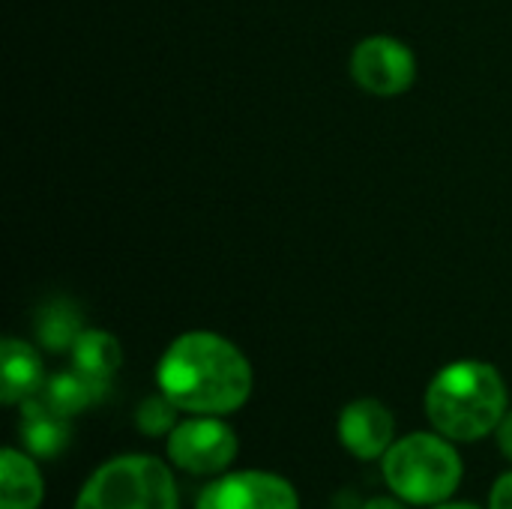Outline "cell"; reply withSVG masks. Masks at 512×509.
I'll use <instances>...</instances> for the list:
<instances>
[{
	"instance_id": "6da1fadb",
	"label": "cell",
	"mask_w": 512,
	"mask_h": 509,
	"mask_svg": "<svg viewBox=\"0 0 512 509\" xmlns=\"http://www.w3.org/2000/svg\"><path fill=\"white\" fill-rule=\"evenodd\" d=\"M159 390L192 414H231L252 393V366L240 348L216 333H183L162 354L156 369Z\"/></svg>"
},
{
	"instance_id": "7a4b0ae2",
	"label": "cell",
	"mask_w": 512,
	"mask_h": 509,
	"mask_svg": "<svg viewBox=\"0 0 512 509\" xmlns=\"http://www.w3.org/2000/svg\"><path fill=\"white\" fill-rule=\"evenodd\" d=\"M507 384L480 360L450 363L426 390V417L450 441H477L498 432L507 417Z\"/></svg>"
},
{
	"instance_id": "3957f363",
	"label": "cell",
	"mask_w": 512,
	"mask_h": 509,
	"mask_svg": "<svg viewBox=\"0 0 512 509\" xmlns=\"http://www.w3.org/2000/svg\"><path fill=\"white\" fill-rule=\"evenodd\" d=\"M384 480L402 501L438 507L456 495L462 483V459L450 441L417 432L384 453Z\"/></svg>"
},
{
	"instance_id": "277c9868",
	"label": "cell",
	"mask_w": 512,
	"mask_h": 509,
	"mask_svg": "<svg viewBox=\"0 0 512 509\" xmlns=\"http://www.w3.org/2000/svg\"><path fill=\"white\" fill-rule=\"evenodd\" d=\"M75 509H180L171 471L153 456L105 462L81 489Z\"/></svg>"
},
{
	"instance_id": "5b68a950",
	"label": "cell",
	"mask_w": 512,
	"mask_h": 509,
	"mask_svg": "<svg viewBox=\"0 0 512 509\" xmlns=\"http://www.w3.org/2000/svg\"><path fill=\"white\" fill-rule=\"evenodd\" d=\"M168 456L186 474H222L237 456V435L222 420L201 414L174 426V432L168 435Z\"/></svg>"
},
{
	"instance_id": "8992f818",
	"label": "cell",
	"mask_w": 512,
	"mask_h": 509,
	"mask_svg": "<svg viewBox=\"0 0 512 509\" xmlns=\"http://www.w3.org/2000/svg\"><path fill=\"white\" fill-rule=\"evenodd\" d=\"M354 81L375 96H399L417 78V60L411 48L393 36H369L351 54Z\"/></svg>"
},
{
	"instance_id": "52a82bcc",
	"label": "cell",
	"mask_w": 512,
	"mask_h": 509,
	"mask_svg": "<svg viewBox=\"0 0 512 509\" xmlns=\"http://www.w3.org/2000/svg\"><path fill=\"white\" fill-rule=\"evenodd\" d=\"M195 509H300V501L288 480L264 471H240L207 486Z\"/></svg>"
},
{
	"instance_id": "ba28073f",
	"label": "cell",
	"mask_w": 512,
	"mask_h": 509,
	"mask_svg": "<svg viewBox=\"0 0 512 509\" xmlns=\"http://www.w3.org/2000/svg\"><path fill=\"white\" fill-rule=\"evenodd\" d=\"M393 432L396 420L390 408L375 399H357L339 417V438L345 450L363 462L381 459L393 447Z\"/></svg>"
},
{
	"instance_id": "9c48e42d",
	"label": "cell",
	"mask_w": 512,
	"mask_h": 509,
	"mask_svg": "<svg viewBox=\"0 0 512 509\" xmlns=\"http://www.w3.org/2000/svg\"><path fill=\"white\" fill-rule=\"evenodd\" d=\"M18 438L24 450L36 459H54L66 450L72 429L69 417L54 411L39 393L21 402V420H18Z\"/></svg>"
},
{
	"instance_id": "30bf717a",
	"label": "cell",
	"mask_w": 512,
	"mask_h": 509,
	"mask_svg": "<svg viewBox=\"0 0 512 509\" xmlns=\"http://www.w3.org/2000/svg\"><path fill=\"white\" fill-rule=\"evenodd\" d=\"M42 360L21 339H3L0 345V399L6 405H21L42 390Z\"/></svg>"
},
{
	"instance_id": "8fae6325",
	"label": "cell",
	"mask_w": 512,
	"mask_h": 509,
	"mask_svg": "<svg viewBox=\"0 0 512 509\" xmlns=\"http://www.w3.org/2000/svg\"><path fill=\"white\" fill-rule=\"evenodd\" d=\"M42 477L30 456L6 447L0 456V509H39Z\"/></svg>"
},
{
	"instance_id": "7c38bea8",
	"label": "cell",
	"mask_w": 512,
	"mask_h": 509,
	"mask_svg": "<svg viewBox=\"0 0 512 509\" xmlns=\"http://www.w3.org/2000/svg\"><path fill=\"white\" fill-rule=\"evenodd\" d=\"M39 396L60 414L72 417V414H81L84 408H90L93 402H102L108 396V381H99V378H90L78 369L72 372H57L51 375Z\"/></svg>"
},
{
	"instance_id": "4fadbf2b",
	"label": "cell",
	"mask_w": 512,
	"mask_h": 509,
	"mask_svg": "<svg viewBox=\"0 0 512 509\" xmlns=\"http://www.w3.org/2000/svg\"><path fill=\"white\" fill-rule=\"evenodd\" d=\"M81 333H84V315L66 297L48 300L36 315V339L42 348H48L54 354L72 351L75 342L81 339Z\"/></svg>"
},
{
	"instance_id": "5bb4252c",
	"label": "cell",
	"mask_w": 512,
	"mask_h": 509,
	"mask_svg": "<svg viewBox=\"0 0 512 509\" xmlns=\"http://www.w3.org/2000/svg\"><path fill=\"white\" fill-rule=\"evenodd\" d=\"M120 363H123L120 342L105 330H84L72 348V366L99 381H111Z\"/></svg>"
},
{
	"instance_id": "9a60e30c",
	"label": "cell",
	"mask_w": 512,
	"mask_h": 509,
	"mask_svg": "<svg viewBox=\"0 0 512 509\" xmlns=\"http://www.w3.org/2000/svg\"><path fill=\"white\" fill-rule=\"evenodd\" d=\"M177 411H180V408H177L165 393L150 396V399H144V402L138 405V411H135V426H138V432H144V435H150V438L171 435L174 426H177Z\"/></svg>"
},
{
	"instance_id": "2e32d148",
	"label": "cell",
	"mask_w": 512,
	"mask_h": 509,
	"mask_svg": "<svg viewBox=\"0 0 512 509\" xmlns=\"http://www.w3.org/2000/svg\"><path fill=\"white\" fill-rule=\"evenodd\" d=\"M489 509H512V471L495 483L492 498H489Z\"/></svg>"
},
{
	"instance_id": "e0dca14e",
	"label": "cell",
	"mask_w": 512,
	"mask_h": 509,
	"mask_svg": "<svg viewBox=\"0 0 512 509\" xmlns=\"http://www.w3.org/2000/svg\"><path fill=\"white\" fill-rule=\"evenodd\" d=\"M498 447H501V453L512 462V414H507L501 420V426H498Z\"/></svg>"
},
{
	"instance_id": "ac0fdd59",
	"label": "cell",
	"mask_w": 512,
	"mask_h": 509,
	"mask_svg": "<svg viewBox=\"0 0 512 509\" xmlns=\"http://www.w3.org/2000/svg\"><path fill=\"white\" fill-rule=\"evenodd\" d=\"M363 509H405L396 498H372V501H366Z\"/></svg>"
},
{
	"instance_id": "d6986e66",
	"label": "cell",
	"mask_w": 512,
	"mask_h": 509,
	"mask_svg": "<svg viewBox=\"0 0 512 509\" xmlns=\"http://www.w3.org/2000/svg\"><path fill=\"white\" fill-rule=\"evenodd\" d=\"M435 509H477L474 504H450V501H444V504H438Z\"/></svg>"
}]
</instances>
